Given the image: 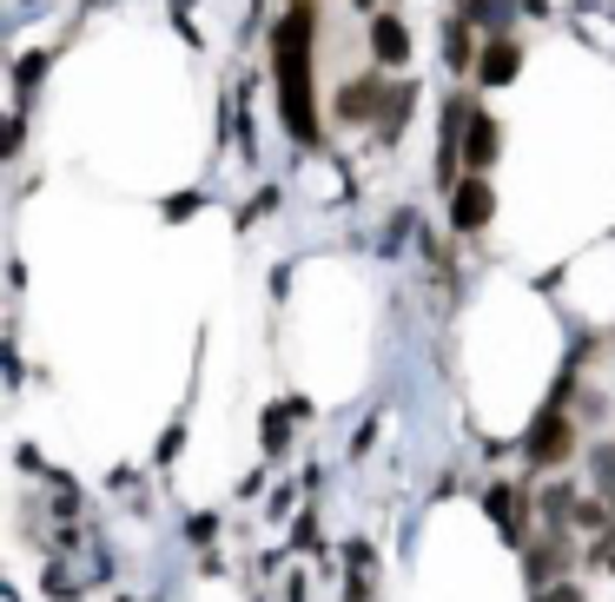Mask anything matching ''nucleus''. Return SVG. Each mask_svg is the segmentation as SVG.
I'll list each match as a JSON object with an SVG mask.
<instances>
[{"mask_svg":"<svg viewBox=\"0 0 615 602\" xmlns=\"http://www.w3.org/2000/svg\"><path fill=\"white\" fill-rule=\"evenodd\" d=\"M590 471H596L603 504H615V444H596V451H590Z\"/></svg>","mask_w":615,"mask_h":602,"instance_id":"nucleus-8","label":"nucleus"},{"mask_svg":"<svg viewBox=\"0 0 615 602\" xmlns=\"http://www.w3.org/2000/svg\"><path fill=\"white\" fill-rule=\"evenodd\" d=\"M490 159H497V119L477 113V119L464 126V166H490Z\"/></svg>","mask_w":615,"mask_h":602,"instance_id":"nucleus-6","label":"nucleus"},{"mask_svg":"<svg viewBox=\"0 0 615 602\" xmlns=\"http://www.w3.org/2000/svg\"><path fill=\"white\" fill-rule=\"evenodd\" d=\"M272 60H278V99H285V126L311 146L318 119H311V7H291L272 33Z\"/></svg>","mask_w":615,"mask_h":602,"instance_id":"nucleus-1","label":"nucleus"},{"mask_svg":"<svg viewBox=\"0 0 615 602\" xmlns=\"http://www.w3.org/2000/svg\"><path fill=\"white\" fill-rule=\"evenodd\" d=\"M364 7H371V0H364Z\"/></svg>","mask_w":615,"mask_h":602,"instance_id":"nucleus-10","label":"nucleus"},{"mask_svg":"<svg viewBox=\"0 0 615 602\" xmlns=\"http://www.w3.org/2000/svg\"><path fill=\"white\" fill-rule=\"evenodd\" d=\"M378 106H391V99H384V93H378L371 80H351V86L338 93V113H344V119H371Z\"/></svg>","mask_w":615,"mask_h":602,"instance_id":"nucleus-7","label":"nucleus"},{"mask_svg":"<svg viewBox=\"0 0 615 602\" xmlns=\"http://www.w3.org/2000/svg\"><path fill=\"white\" fill-rule=\"evenodd\" d=\"M490 212H497L490 186H484V179H464V186H457V199H450V219H457V232H477V225H490Z\"/></svg>","mask_w":615,"mask_h":602,"instance_id":"nucleus-2","label":"nucleus"},{"mask_svg":"<svg viewBox=\"0 0 615 602\" xmlns=\"http://www.w3.org/2000/svg\"><path fill=\"white\" fill-rule=\"evenodd\" d=\"M517 66H523V53H517L510 40H490V46H484L477 80H484V86H510V80H517Z\"/></svg>","mask_w":615,"mask_h":602,"instance_id":"nucleus-5","label":"nucleus"},{"mask_svg":"<svg viewBox=\"0 0 615 602\" xmlns=\"http://www.w3.org/2000/svg\"><path fill=\"white\" fill-rule=\"evenodd\" d=\"M503 13H510V0H470V20H490V27H497Z\"/></svg>","mask_w":615,"mask_h":602,"instance_id":"nucleus-9","label":"nucleus"},{"mask_svg":"<svg viewBox=\"0 0 615 602\" xmlns=\"http://www.w3.org/2000/svg\"><path fill=\"white\" fill-rule=\"evenodd\" d=\"M570 418L563 411H543V424H537V437H530V464H563L570 457Z\"/></svg>","mask_w":615,"mask_h":602,"instance_id":"nucleus-3","label":"nucleus"},{"mask_svg":"<svg viewBox=\"0 0 615 602\" xmlns=\"http://www.w3.org/2000/svg\"><path fill=\"white\" fill-rule=\"evenodd\" d=\"M371 40H378V60H384V66H404V60H411V33H404V20L378 13V20H371Z\"/></svg>","mask_w":615,"mask_h":602,"instance_id":"nucleus-4","label":"nucleus"}]
</instances>
